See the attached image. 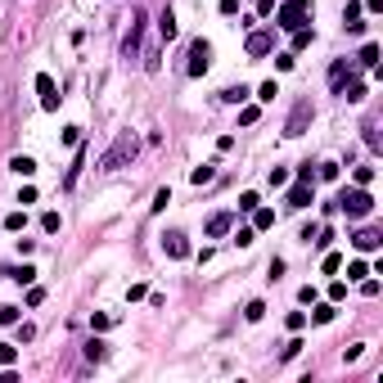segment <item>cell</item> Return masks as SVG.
Wrapping results in <instances>:
<instances>
[{"mask_svg":"<svg viewBox=\"0 0 383 383\" xmlns=\"http://www.w3.org/2000/svg\"><path fill=\"white\" fill-rule=\"evenodd\" d=\"M136 149H140V140L131 136V131H122V136L113 140V149L100 158V167H104V171H118V167H127V162L136 158Z\"/></svg>","mask_w":383,"mask_h":383,"instance_id":"1","label":"cell"},{"mask_svg":"<svg viewBox=\"0 0 383 383\" xmlns=\"http://www.w3.org/2000/svg\"><path fill=\"white\" fill-rule=\"evenodd\" d=\"M275 18H280V27L298 32V27H306V18H311V5H306V0H284V5L275 9Z\"/></svg>","mask_w":383,"mask_h":383,"instance_id":"2","label":"cell"},{"mask_svg":"<svg viewBox=\"0 0 383 383\" xmlns=\"http://www.w3.org/2000/svg\"><path fill=\"white\" fill-rule=\"evenodd\" d=\"M338 208L347 217H370V208H375V198L366 194V185H357V189H347V194L338 198Z\"/></svg>","mask_w":383,"mask_h":383,"instance_id":"3","label":"cell"},{"mask_svg":"<svg viewBox=\"0 0 383 383\" xmlns=\"http://www.w3.org/2000/svg\"><path fill=\"white\" fill-rule=\"evenodd\" d=\"M208 63H212V45L198 36V41L189 45V77H203V72H208Z\"/></svg>","mask_w":383,"mask_h":383,"instance_id":"4","label":"cell"},{"mask_svg":"<svg viewBox=\"0 0 383 383\" xmlns=\"http://www.w3.org/2000/svg\"><path fill=\"white\" fill-rule=\"evenodd\" d=\"M306 118H311V104L298 100V104H293V113H289V127H284V136H302V131H306Z\"/></svg>","mask_w":383,"mask_h":383,"instance_id":"5","label":"cell"},{"mask_svg":"<svg viewBox=\"0 0 383 383\" xmlns=\"http://www.w3.org/2000/svg\"><path fill=\"white\" fill-rule=\"evenodd\" d=\"M352 244H357V253H375V248L383 244V230L366 226V230H357V235H352Z\"/></svg>","mask_w":383,"mask_h":383,"instance_id":"6","label":"cell"},{"mask_svg":"<svg viewBox=\"0 0 383 383\" xmlns=\"http://www.w3.org/2000/svg\"><path fill=\"white\" fill-rule=\"evenodd\" d=\"M36 95H41V109L45 113H54V109H59V95H54V81H50V77H36Z\"/></svg>","mask_w":383,"mask_h":383,"instance_id":"7","label":"cell"},{"mask_svg":"<svg viewBox=\"0 0 383 383\" xmlns=\"http://www.w3.org/2000/svg\"><path fill=\"white\" fill-rule=\"evenodd\" d=\"M271 50H275L271 32H248V54H253V59H262V54H271Z\"/></svg>","mask_w":383,"mask_h":383,"instance_id":"8","label":"cell"},{"mask_svg":"<svg viewBox=\"0 0 383 383\" xmlns=\"http://www.w3.org/2000/svg\"><path fill=\"white\" fill-rule=\"evenodd\" d=\"M162 248H167V257H189V239L180 235V230H171V235H162Z\"/></svg>","mask_w":383,"mask_h":383,"instance_id":"9","label":"cell"},{"mask_svg":"<svg viewBox=\"0 0 383 383\" xmlns=\"http://www.w3.org/2000/svg\"><path fill=\"white\" fill-rule=\"evenodd\" d=\"M306 203H311V180H298L289 189V208H306Z\"/></svg>","mask_w":383,"mask_h":383,"instance_id":"10","label":"cell"},{"mask_svg":"<svg viewBox=\"0 0 383 383\" xmlns=\"http://www.w3.org/2000/svg\"><path fill=\"white\" fill-rule=\"evenodd\" d=\"M230 226H235V217H230V212H217L212 221H208V235L221 239V235H230Z\"/></svg>","mask_w":383,"mask_h":383,"instance_id":"11","label":"cell"},{"mask_svg":"<svg viewBox=\"0 0 383 383\" xmlns=\"http://www.w3.org/2000/svg\"><path fill=\"white\" fill-rule=\"evenodd\" d=\"M361 14H366V9H361L357 0H347V9H343V23H347V32H361V27H366V23H361Z\"/></svg>","mask_w":383,"mask_h":383,"instance_id":"12","label":"cell"},{"mask_svg":"<svg viewBox=\"0 0 383 383\" xmlns=\"http://www.w3.org/2000/svg\"><path fill=\"white\" fill-rule=\"evenodd\" d=\"M140 23H145V18H136V23H131V32H127V41H122V54H127V59L140 50Z\"/></svg>","mask_w":383,"mask_h":383,"instance_id":"13","label":"cell"},{"mask_svg":"<svg viewBox=\"0 0 383 383\" xmlns=\"http://www.w3.org/2000/svg\"><path fill=\"white\" fill-rule=\"evenodd\" d=\"M158 32H162V41L176 36V14H171V9H162V14H158Z\"/></svg>","mask_w":383,"mask_h":383,"instance_id":"14","label":"cell"},{"mask_svg":"<svg viewBox=\"0 0 383 383\" xmlns=\"http://www.w3.org/2000/svg\"><path fill=\"white\" fill-rule=\"evenodd\" d=\"M189 180H194V185H212V180H217V167H212V162H203V167L189 171Z\"/></svg>","mask_w":383,"mask_h":383,"instance_id":"15","label":"cell"},{"mask_svg":"<svg viewBox=\"0 0 383 383\" xmlns=\"http://www.w3.org/2000/svg\"><path fill=\"white\" fill-rule=\"evenodd\" d=\"M9 167H14L18 176H36V162L27 158V153H18V158H9Z\"/></svg>","mask_w":383,"mask_h":383,"instance_id":"16","label":"cell"},{"mask_svg":"<svg viewBox=\"0 0 383 383\" xmlns=\"http://www.w3.org/2000/svg\"><path fill=\"white\" fill-rule=\"evenodd\" d=\"M334 315H338V306H334V302H320V306L311 311V320H315V325H329Z\"/></svg>","mask_w":383,"mask_h":383,"instance_id":"17","label":"cell"},{"mask_svg":"<svg viewBox=\"0 0 383 383\" xmlns=\"http://www.w3.org/2000/svg\"><path fill=\"white\" fill-rule=\"evenodd\" d=\"M104 352H109V343H104V338H91V343H86V361H104Z\"/></svg>","mask_w":383,"mask_h":383,"instance_id":"18","label":"cell"},{"mask_svg":"<svg viewBox=\"0 0 383 383\" xmlns=\"http://www.w3.org/2000/svg\"><path fill=\"white\" fill-rule=\"evenodd\" d=\"M338 95H347V104H361V100H366V86H361V81H347Z\"/></svg>","mask_w":383,"mask_h":383,"instance_id":"19","label":"cell"},{"mask_svg":"<svg viewBox=\"0 0 383 383\" xmlns=\"http://www.w3.org/2000/svg\"><path fill=\"white\" fill-rule=\"evenodd\" d=\"M253 226H257V230H271V226H275V212H266V208H253Z\"/></svg>","mask_w":383,"mask_h":383,"instance_id":"20","label":"cell"},{"mask_svg":"<svg viewBox=\"0 0 383 383\" xmlns=\"http://www.w3.org/2000/svg\"><path fill=\"white\" fill-rule=\"evenodd\" d=\"M343 77H347V63H334V68H329V86H334V91H343Z\"/></svg>","mask_w":383,"mask_h":383,"instance_id":"21","label":"cell"},{"mask_svg":"<svg viewBox=\"0 0 383 383\" xmlns=\"http://www.w3.org/2000/svg\"><path fill=\"white\" fill-rule=\"evenodd\" d=\"M14 361H18V347H14V343H0V366H14Z\"/></svg>","mask_w":383,"mask_h":383,"instance_id":"22","label":"cell"},{"mask_svg":"<svg viewBox=\"0 0 383 383\" xmlns=\"http://www.w3.org/2000/svg\"><path fill=\"white\" fill-rule=\"evenodd\" d=\"M9 280H18V284H32V280H36V271H32V266H14V271H9Z\"/></svg>","mask_w":383,"mask_h":383,"instance_id":"23","label":"cell"},{"mask_svg":"<svg viewBox=\"0 0 383 383\" xmlns=\"http://www.w3.org/2000/svg\"><path fill=\"white\" fill-rule=\"evenodd\" d=\"M306 45H311V27H298L293 32V50H306Z\"/></svg>","mask_w":383,"mask_h":383,"instance_id":"24","label":"cell"},{"mask_svg":"<svg viewBox=\"0 0 383 383\" xmlns=\"http://www.w3.org/2000/svg\"><path fill=\"white\" fill-rule=\"evenodd\" d=\"M361 63H366V68H375V63H379V45H366V50H361Z\"/></svg>","mask_w":383,"mask_h":383,"instance_id":"25","label":"cell"},{"mask_svg":"<svg viewBox=\"0 0 383 383\" xmlns=\"http://www.w3.org/2000/svg\"><path fill=\"white\" fill-rule=\"evenodd\" d=\"M366 275H370L366 262H352V266H347V280H366Z\"/></svg>","mask_w":383,"mask_h":383,"instance_id":"26","label":"cell"},{"mask_svg":"<svg viewBox=\"0 0 383 383\" xmlns=\"http://www.w3.org/2000/svg\"><path fill=\"white\" fill-rule=\"evenodd\" d=\"M343 298H347V284L334 280V284H329V302H343Z\"/></svg>","mask_w":383,"mask_h":383,"instance_id":"27","label":"cell"},{"mask_svg":"<svg viewBox=\"0 0 383 383\" xmlns=\"http://www.w3.org/2000/svg\"><path fill=\"white\" fill-rule=\"evenodd\" d=\"M41 230H45V235H54V230H59V212H45L41 217Z\"/></svg>","mask_w":383,"mask_h":383,"instance_id":"28","label":"cell"},{"mask_svg":"<svg viewBox=\"0 0 383 383\" xmlns=\"http://www.w3.org/2000/svg\"><path fill=\"white\" fill-rule=\"evenodd\" d=\"M167 203H171V189H158V194H153V212H162Z\"/></svg>","mask_w":383,"mask_h":383,"instance_id":"29","label":"cell"},{"mask_svg":"<svg viewBox=\"0 0 383 383\" xmlns=\"http://www.w3.org/2000/svg\"><path fill=\"white\" fill-rule=\"evenodd\" d=\"M221 100H230V104H239V100H248V91H244V86H230V91L221 95Z\"/></svg>","mask_w":383,"mask_h":383,"instance_id":"30","label":"cell"},{"mask_svg":"<svg viewBox=\"0 0 383 383\" xmlns=\"http://www.w3.org/2000/svg\"><path fill=\"white\" fill-rule=\"evenodd\" d=\"M239 122H244V127H253V122H257V104H248V109H239Z\"/></svg>","mask_w":383,"mask_h":383,"instance_id":"31","label":"cell"},{"mask_svg":"<svg viewBox=\"0 0 383 383\" xmlns=\"http://www.w3.org/2000/svg\"><path fill=\"white\" fill-rule=\"evenodd\" d=\"M244 315H248V320H262L266 306H262V302H248V306H244Z\"/></svg>","mask_w":383,"mask_h":383,"instance_id":"32","label":"cell"},{"mask_svg":"<svg viewBox=\"0 0 383 383\" xmlns=\"http://www.w3.org/2000/svg\"><path fill=\"white\" fill-rule=\"evenodd\" d=\"M298 352H302V343H298V338H289V343H284V352H280V357H284V361H293Z\"/></svg>","mask_w":383,"mask_h":383,"instance_id":"33","label":"cell"},{"mask_svg":"<svg viewBox=\"0 0 383 383\" xmlns=\"http://www.w3.org/2000/svg\"><path fill=\"white\" fill-rule=\"evenodd\" d=\"M0 325H18V306H0Z\"/></svg>","mask_w":383,"mask_h":383,"instance_id":"34","label":"cell"},{"mask_svg":"<svg viewBox=\"0 0 383 383\" xmlns=\"http://www.w3.org/2000/svg\"><path fill=\"white\" fill-rule=\"evenodd\" d=\"M361 293H366V298H379V280H370V275H366V280H361Z\"/></svg>","mask_w":383,"mask_h":383,"instance_id":"35","label":"cell"},{"mask_svg":"<svg viewBox=\"0 0 383 383\" xmlns=\"http://www.w3.org/2000/svg\"><path fill=\"white\" fill-rule=\"evenodd\" d=\"M338 266H343V262H338V253H325V275H334Z\"/></svg>","mask_w":383,"mask_h":383,"instance_id":"36","label":"cell"},{"mask_svg":"<svg viewBox=\"0 0 383 383\" xmlns=\"http://www.w3.org/2000/svg\"><path fill=\"white\" fill-rule=\"evenodd\" d=\"M375 180V167H357V185H370Z\"/></svg>","mask_w":383,"mask_h":383,"instance_id":"37","label":"cell"},{"mask_svg":"<svg viewBox=\"0 0 383 383\" xmlns=\"http://www.w3.org/2000/svg\"><path fill=\"white\" fill-rule=\"evenodd\" d=\"M5 230H23V212H9L5 217Z\"/></svg>","mask_w":383,"mask_h":383,"instance_id":"38","label":"cell"},{"mask_svg":"<svg viewBox=\"0 0 383 383\" xmlns=\"http://www.w3.org/2000/svg\"><path fill=\"white\" fill-rule=\"evenodd\" d=\"M361 9H370V14H383V0H366Z\"/></svg>","mask_w":383,"mask_h":383,"instance_id":"39","label":"cell"},{"mask_svg":"<svg viewBox=\"0 0 383 383\" xmlns=\"http://www.w3.org/2000/svg\"><path fill=\"white\" fill-rule=\"evenodd\" d=\"M239 9V0H221V14H235Z\"/></svg>","mask_w":383,"mask_h":383,"instance_id":"40","label":"cell"}]
</instances>
